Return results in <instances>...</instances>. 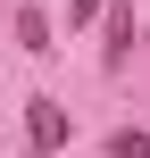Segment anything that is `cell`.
Here are the masks:
<instances>
[{
    "instance_id": "obj_3",
    "label": "cell",
    "mask_w": 150,
    "mask_h": 158,
    "mask_svg": "<svg viewBox=\"0 0 150 158\" xmlns=\"http://www.w3.org/2000/svg\"><path fill=\"white\" fill-rule=\"evenodd\" d=\"M109 158H150V133H134V125H125V133H109Z\"/></svg>"
},
{
    "instance_id": "obj_1",
    "label": "cell",
    "mask_w": 150,
    "mask_h": 158,
    "mask_svg": "<svg viewBox=\"0 0 150 158\" xmlns=\"http://www.w3.org/2000/svg\"><path fill=\"white\" fill-rule=\"evenodd\" d=\"M25 142L42 158H58L67 150V108H58V100H25Z\"/></svg>"
},
{
    "instance_id": "obj_2",
    "label": "cell",
    "mask_w": 150,
    "mask_h": 158,
    "mask_svg": "<svg viewBox=\"0 0 150 158\" xmlns=\"http://www.w3.org/2000/svg\"><path fill=\"white\" fill-rule=\"evenodd\" d=\"M17 42H25L33 58H50V50H58V42H50V17H42V8H17Z\"/></svg>"
},
{
    "instance_id": "obj_4",
    "label": "cell",
    "mask_w": 150,
    "mask_h": 158,
    "mask_svg": "<svg viewBox=\"0 0 150 158\" xmlns=\"http://www.w3.org/2000/svg\"><path fill=\"white\" fill-rule=\"evenodd\" d=\"M84 17H100V0H67V25H84Z\"/></svg>"
}]
</instances>
